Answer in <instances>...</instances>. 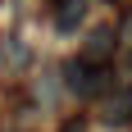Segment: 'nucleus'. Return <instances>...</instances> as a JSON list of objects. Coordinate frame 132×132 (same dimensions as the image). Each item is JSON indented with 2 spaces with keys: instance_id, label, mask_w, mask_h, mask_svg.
Returning a JSON list of instances; mask_svg holds the SVG:
<instances>
[{
  "instance_id": "nucleus-1",
  "label": "nucleus",
  "mask_w": 132,
  "mask_h": 132,
  "mask_svg": "<svg viewBox=\"0 0 132 132\" xmlns=\"http://www.w3.org/2000/svg\"><path fill=\"white\" fill-rule=\"evenodd\" d=\"M68 91L82 96V100H91V96L105 91V64H91V59H68Z\"/></svg>"
},
{
  "instance_id": "nucleus-2",
  "label": "nucleus",
  "mask_w": 132,
  "mask_h": 132,
  "mask_svg": "<svg viewBox=\"0 0 132 132\" xmlns=\"http://www.w3.org/2000/svg\"><path fill=\"white\" fill-rule=\"evenodd\" d=\"M100 119H105L109 128L132 123V87H119L114 96H105V100H100Z\"/></svg>"
},
{
  "instance_id": "nucleus-3",
  "label": "nucleus",
  "mask_w": 132,
  "mask_h": 132,
  "mask_svg": "<svg viewBox=\"0 0 132 132\" xmlns=\"http://www.w3.org/2000/svg\"><path fill=\"white\" fill-rule=\"evenodd\" d=\"M87 18V0H55V27L59 32H78Z\"/></svg>"
},
{
  "instance_id": "nucleus-4",
  "label": "nucleus",
  "mask_w": 132,
  "mask_h": 132,
  "mask_svg": "<svg viewBox=\"0 0 132 132\" xmlns=\"http://www.w3.org/2000/svg\"><path fill=\"white\" fill-rule=\"evenodd\" d=\"M114 46H119V32L100 27V32L91 37V46H87V55H82V59H91V64H105L109 55H114Z\"/></svg>"
},
{
  "instance_id": "nucleus-5",
  "label": "nucleus",
  "mask_w": 132,
  "mask_h": 132,
  "mask_svg": "<svg viewBox=\"0 0 132 132\" xmlns=\"http://www.w3.org/2000/svg\"><path fill=\"white\" fill-rule=\"evenodd\" d=\"M119 46L132 50V14H123V27H119Z\"/></svg>"
},
{
  "instance_id": "nucleus-6",
  "label": "nucleus",
  "mask_w": 132,
  "mask_h": 132,
  "mask_svg": "<svg viewBox=\"0 0 132 132\" xmlns=\"http://www.w3.org/2000/svg\"><path fill=\"white\" fill-rule=\"evenodd\" d=\"M64 132H82V123H64Z\"/></svg>"
}]
</instances>
